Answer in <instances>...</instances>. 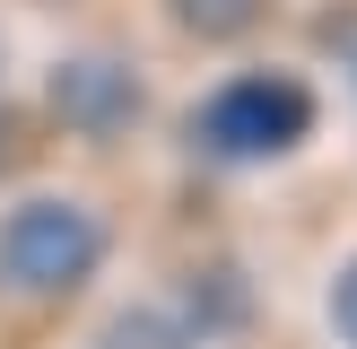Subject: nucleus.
Masks as SVG:
<instances>
[{
	"mask_svg": "<svg viewBox=\"0 0 357 349\" xmlns=\"http://www.w3.org/2000/svg\"><path fill=\"white\" fill-rule=\"evenodd\" d=\"M314 131H323V96L305 70H279V61L209 79L183 114V149L209 166H271V157H296Z\"/></svg>",
	"mask_w": 357,
	"mask_h": 349,
	"instance_id": "obj_1",
	"label": "nucleus"
},
{
	"mask_svg": "<svg viewBox=\"0 0 357 349\" xmlns=\"http://www.w3.org/2000/svg\"><path fill=\"white\" fill-rule=\"evenodd\" d=\"M114 253V227L70 192H26L0 209V288L17 297H79Z\"/></svg>",
	"mask_w": 357,
	"mask_h": 349,
	"instance_id": "obj_2",
	"label": "nucleus"
},
{
	"mask_svg": "<svg viewBox=\"0 0 357 349\" xmlns=\"http://www.w3.org/2000/svg\"><path fill=\"white\" fill-rule=\"evenodd\" d=\"M35 114L52 122V131L87 140V149H122V140L149 131L157 114V87H149V61L122 44H70L61 61L44 70V105Z\"/></svg>",
	"mask_w": 357,
	"mask_h": 349,
	"instance_id": "obj_3",
	"label": "nucleus"
},
{
	"mask_svg": "<svg viewBox=\"0 0 357 349\" xmlns=\"http://www.w3.org/2000/svg\"><path fill=\"white\" fill-rule=\"evenodd\" d=\"M271 9H279V0H157V17H166L183 44H209V52L253 44V35L271 27Z\"/></svg>",
	"mask_w": 357,
	"mask_h": 349,
	"instance_id": "obj_4",
	"label": "nucleus"
},
{
	"mask_svg": "<svg viewBox=\"0 0 357 349\" xmlns=\"http://www.w3.org/2000/svg\"><path fill=\"white\" fill-rule=\"evenodd\" d=\"M114 349H201V332L183 323V306H131V314H114V332H105Z\"/></svg>",
	"mask_w": 357,
	"mask_h": 349,
	"instance_id": "obj_5",
	"label": "nucleus"
},
{
	"mask_svg": "<svg viewBox=\"0 0 357 349\" xmlns=\"http://www.w3.org/2000/svg\"><path fill=\"white\" fill-rule=\"evenodd\" d=\"M35 149H44V114H26V105L0 96V184H17V174L35 166Z\"/></svg>",
	"mask_w": 357,
	"mask_h": 349,
	"instance_id": "obj_6",
	"label": "nucleus"
},
{
	"mask_svg": "<svg viewBox=\"0 0 357 349\" xmlns=\"http://www.w3.org/2000/svg\"><path fill=\"white\" fill-rule=\"evenodd\" d=\"M323 314H331V332H340V349H357V253L331 271V297H323Z\"/></svg>",
	"mask_w": 357,
	"mask_h": 349,
	"instance_id": "obj_7",
	"label": "nucleus"
},
{
	"mask_svg": "<svg viewBox=\"0 0 357 349\" xmlns=\"http://www.w3.org/2000/svg\"><path fill=\"white\" fill-rule=\"evenodd\" d=\"M349 87H357V44H349Z\"/></svg>",
	"mask_w": 357,
	"mask_h": 349,
	"instance_id": "obj_8",
	"label": "nucleus"
}]
</instances>
